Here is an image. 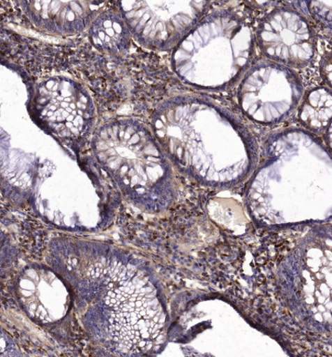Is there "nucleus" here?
I'll return each instance as SVG.
<instances>
[{
    "label": "nucleus",
    "instance_id": "nucleus-1",
    "mask_svg": "<svg viewBox=\"0 0 332 357\" xmlns=\"http://www.w3.org/2000/svg\"><path fill=\"white\" fill-rule=\"evenodd\" d=\"M94 151L98 164L128 197L149 209L169 169L146 128L133 119L110 123L97 132Z\"/></svg>",
    "mask_w": 332,
    "mask_h": 357
},
{
    "label": "nucleus",
    "instance_id": "nucleus-2",
    "mask_svg": "<svg viewBox=\"0 0 332 357\" xmlns=\"http://www.w3.org/2000/svg\"><path fill=\"white\" fill-rule=\"evenodd\" d=\"M257 40L268 58L281 65L303 68L314 57L315 38L311 26L301 14L280 8L260 22Z\"/></svg>",
    "mask_w": 332,
    "mask_h": 357
},
{
    "label": "nucleus",
    "instance_id": "nucleus-3",
    "mask_svg": "<svg viewBox=\"0 0 332 357\" xmlns=\"http://www.w3.org/2000/svg\"><path fill=\"white\" fill-rule=\"evenodd\" d=\"M172 2H135L121 8L130 33L143 46L169 49L179 43L197 24L195 13L181 10Z\"/></svg>",
    "mask_w": 332,
    "mask_h": 357
},
{
    "label": "nucleus",
    "instance_id": "nucleus-4",
    "mask_svg": "<svg viewBox=\"0 0 332 357\" xmlns=\"http://www.w3.org/2000/svg\"><path fill=\"white\" fill-rule=\"evenodd\" d=\"M92 36L98 47L105 52L116 53L126 48L130 31L123 16L103 14L96 20Z\"/></svg>",
    "mask_w": 332,
    "mask_h": 357
}]
</instances>
